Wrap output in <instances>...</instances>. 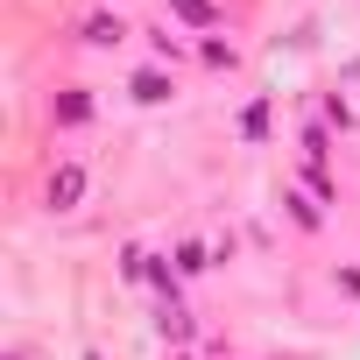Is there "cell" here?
<instances>
[{
  "mask_svg": "<svg viewBox=\"0 0 360 360\" xmlns=\"http://www.w3.org/2000/svg\"><path fill=\"white\" fill-rule=\"evenodd\" d=\"M57 120H64V127L92 120V99H85V92H64V99H57Z\"/></svg>",
  "mask_w": 360,
  "mask_h": 360,
  "instance_id": "4",
  "label": "cell"
},
{
  "mask_svg": "<svg viewBox=\"0 0 360 360\" xmlns=\"http://www.w3.org/2000/svg\"><path fill=\"white\" fill-rule=\"evenodd\" d=\"M176 15H191V22H212V8H205V0H176Z\"/></svg>",
  "mask_w": 360,
  "mask_h": 360,
  "instance_id": "6",
  "label": "cell"
},
{
  "mask_svg": "<svg viewBox=\"0 0 360 360\" xmlns=\"http://www.w3.org/2000/svg\"><path fill=\"white\" fill-rule=\"evenodd\" d=\"M162 332H169V339H184V332H191V311H176V304H162Z\"/></svg>",
  "mask_w": 360,
  "mask_h": 360,
  "instance_id": "5",
  "label": "cell"
},
{
  "mask_svg": "<svg viewBox=\"0 0 360 360\" xmlns=\"http://www.w3.org/2000/svg\"><path fill=\"white\" fill-rule=\"evenodd\" d=\"M120 36H127V29H120V15H92V22H85V43H92V50H113Z\"/></svg>",
  "mask_w": 360,
  "mask_h": 360,
  "instance_id": "2",
  "label": "cell"
},
{
  "mask_svg": "<svg viewBox=\"0 0 360 360\" xmlns=\"http://www.w3.org/2000/svg\"><path fill=\"white\" fill-rule=\"evenodd\" d=\"M134 99H141V106H162V99H169V78H162V71H141V78H134Z\"/></svg>",
  "mask_w": 360,
  "mask_h": 360,
  "instance_id": "3",
  "label": "cell"
},
{
  "mask_svg": "<svg viewBox=\"0 0 360 360\" xmlns=\"http://www.w3.org/2000/svg\"><path fill=\"white\" fill-rule=\"evenodd\" d=\"M85 184H92L85 162H57V169H50V205H57V212H71V205L85 198Z\"/></svg>",
  "mask_w": 360,
  "mask_h": 360,
  "instance_id": "1",
  "label": "cell"
}]
</instances>
